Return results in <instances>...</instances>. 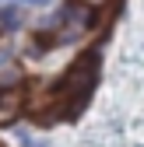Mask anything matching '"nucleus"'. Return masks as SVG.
Returning <instances> with one entry per match:
<instances>
[{
  "label": "nucleus",
  "instance_id": "7ed1b4c3",
  "mask_svg": "<svg viewBox=\"0 0 144 147\" xmlns=\"http://www.w3.org/2000/svg\"><path fill=\"white\" fill-rule=\"evenodd\" d=\"M25 105V95L18 88H7V91H0V112H14V109H21Z\"/></svg>",
  "mask_w": 144,
  "mask_h": 147
},
{
  "label": "nucleus",
  "instance_id": "423d86ee",
  "mask_svg": "<svg viewBox=\"0 0 144 147\" xmlns=\"http://www.w3.org/2000/svg\"><path fill=\"white\" fill-rule=\"evenodd\" d=\"M28 147H49V144H46V140H32Z\"/></svg>",
  "mask_w": 144,
  "mask_h": 147
},
{
  "label": "nucleus",
  "instance_id": "f03ea898",
  "mask_svg": "<svg viewBox=\"0 0 144 147\" xmlns=\"http://www.w3.org/2000/svg\"><path fill=\"white\" fill-rule=\"evenodd\" d=\"M25 25V11L18 7H0V32H18Z\"/></svg>",
  "mask_w": 144,
  "mask_h": 147
},
{
  "label": "nucleus",
  "instance_id": "f257e3e1",
  "mask_svg": "<svg viewBox=\"0 0 144 147\" xmlns=\"http://www.w3.org/2000/svg\"><path fill=\"white\" fill-rule=\"evenodd\" d=\"M98 74H102V49H88V53H81V56L74 60V67H70L63 74V81L56 84V91H60L63 102H67L70 119H74L81 109H84V102L92 98V91L98 84Z\"/></svg>",
  "mask_w": 144,
  "mask_h": 147
},
{
  "label": "nucleus",
  "instance_id": "20e7f679",
  "mask_svg": "<svg viewBox=\"0 0 144 147\" xmlns=\"http://www.w3.org/2000/svg\"><path fill=\"white\" fill-rule=\"evenodd\" d=\"M4 84L7 88H18V84H21V70H18V67L14 70H0V88H4Z\"/></svg>",
  "mask_w": 144,
  "mask_h": 147
},
{
  "label": "nucleus",
  "instance_id": "39448f33",
  "mask_svg": "<svg viewBox=\"0 0 144 147\" xmlns=\"http://www.w3.org/2000/svg\"><path fill=\"white\" fill-rule=\"evenodd\" d=\"M21 4H32V7H46L49 0H21Z\"/></svg>",
  "mask_w": 144,
  "mask_h": 147
}]
</instances>
